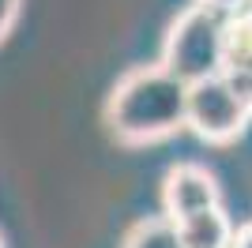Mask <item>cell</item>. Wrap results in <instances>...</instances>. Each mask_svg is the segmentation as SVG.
Wrapping results in <instances>:
<instances>
[{
    "label": "cell",
    "instance_id": "6da1fadb",
    "mask_svg": "<svg viewBox=\"0 0 252 248\" xmlns=\"http://www.w3.org/2000/svg\"><path fill=\"white\" fill-rule=\"evenodd\" d=\"M105 132L125 147L162 143L189 128V83L162 64H139L117 79L102 109Z\"/></svg>",
    "mask_w": 252,
    "mask_h": 248
},
{
    "label": "cell",
    "instance_id": "7a4b0ae2",
    "mask_svg": "<svg viewBox=\"0 0 252 248\" xmlns=\"http://www.w3.org/2000/svg\"><path fill=\"white\" fill-rule=\"evenodd\" d=\"M226 23H230V15H222V11L207 8V4H189L169 23L158 64L166 72H173L181 83H189V87L222 75Z\"/></svg>",
    "mask_w": 252,
    "mask_h": 248
},
{
    "label": "cell",
    "instance_id": "3957f363",
    "mask_svg": "<svg viewBox=\"0 0 252 248\" xmlns=\"http://www.w3.org/2000/svg\"><path fill=\"white\" fill-rule=\"evenodd\" d=\"M249 121L252 102L230 75H215L189 87V132H196L203 143H233L249 132Z\"/></svg>",
    "mask_w": 252,
    "mask_h": 248
},
{
    "label": "cell",
    "instance_id": "277c9868",
    "mask_svg": "<svg viewBox=\"0 0 252 248\" xmlns=\"http://www.w3.org/2000/svg\"><path fill=\"white\" fill-rule=\"evenodd\" d=\"M215 207H222V196L211 169L192 162L166 169V177H162V215L169 222H185V218L215 211Z\"/></svg>",
    "mask_w": 252,
    "mask_h": 248
},
{
    "label": "cell",
    "instance_id": "5b68a950",
    "mask_svg": "<svg viewBox=\"0 0 252 248\" xmlns=\"http://www.w3.org/2000/svg\"><path fill=\"white\" fill-rule=\"evenodd\" d=\"M173 226H177L185 248H233V233H237V226L230 222V215L222 207L192 215L185 222H173Z\"/></svg>",
    "mask_w": 252,
    "mask_h": 248
},
{
    "label": "cell",
    "instance_id": "8992f818",
    "mask_svg": "<svg viewBox=\"0 0 252 248\" xmlns=\"http://www.w3.org/2000/svg\"><path fill=\"white\" fill-rule=\"evenodd\" d=\"M121 248H185V241L166 215H151V218H139L128 229Z\"/></svg>",
    "mask_w": 252,
    "mask_h": 248
},
{
    "label": "cell",
    "instance_id": "52a82bcc",
    "mask_svg": "<svg viewBox=\"0 0 252 248\" xmlns=\"http://www.w3.org/2000/svg\"><path fill=\"white\" fill-rule=\"evenodd\" d=\"M23 11V0H0V41H8V34L15 31Z\"/></svg>",
    "mask_w": 252,
    "mask_h": 248
},
{
    "label": "cell",
    "instance_id": "ba28073f",
    "mask_svg": "<svg viewBox=\"0 0 252 248\" xmlns=\"http://www.w3.org/2000/svg\"><path fill=\"white\" fill-rule=\"evenodd\" d=\"M196 4H207V8H215V11H222V15H249L252 11V0H196Z\"/></svg>",
    "mask_w": 252,
    "mask_h": 248
},
{
    "label": "cell",
    "instance_id": "9c48e42d",
    "mask_svg": "<svg viewBox=\"0 0 252 248\" xmlns=\"http://www.w3.org/2000/svg\"><path fill=\"white\" fill-rule=\"evenodd\" d=\"M233 248H252V222L237 226V233H233Z\"/></svg>",
    "mask_w": 252,
    "mask_h": 248
},
{
    "label": "cell",
    "instance_id": "30bf717a",
    "mask_svg": "<svg viewBox=\"0 0 252 248\" xmlns=\"http://www.w3.org/2000/svg\"><path fill=\"white\" fill-rule=\"evenodd\" d=\"M0 248H4V241H0Z\"/></svg>",
    "mask_w": 252,
    "mask_h": 248
}]
</instances>
